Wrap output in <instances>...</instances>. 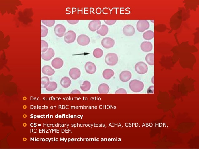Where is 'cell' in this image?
Wrapping results in <instances>:
<instances>
[{"label": "cell", "instance_id": "cell-6", "mask_svg": "<svg viewBox=\"0 0 199 149\" xmlns=\"http://www.w3.org/2000/svg\"><path fill=\"white\" fill-rule=\"evenodd\" d=\"M76 38V33L73 31H69L65 34L64 40L68 44H71L74 42Z\"/></svg>", "mask_w": 199, "mask_h": 149}, {"label": "cell", "instance_id": "cell-27", "mask_svg": "<svg viewBox=\"0 0 199 149\" xmlns=\"http://www.w3.org/2000/svg\"><path fill=\"white\" fill-rule=\"evenodd\" d=\"M57 88V84L54 82H50L48 86L46 88V89L48 91H52L56 90Z\"/></svg>", "mask_w": 199, "mask_h": 149}, {"label": "cell", "instance_id": "cell-12", "mask_svg": "<svg viewBox=\"0 0 199 149\" xmlns=\"http://www.w3.org/2000/svg\"><path fill=\"white\" fill-rule=\"evenodd\" d=\"M69 75L72 79L76 80L80 77L81 75V71L78 68H72L70 71Z\"/></svg>", "mask_w": 199, "mask_h": 149}, {"label": "cell", "instance_id": "cell-20", "mask_svg": "<svg viewBox=\"0 0 199 149\" xmlns=\"http://www.w3.org/2000/svg\"><path fill=\"white\" fill-rule=\"evenodd\" d=\"M60 83L61 85L63 87L68 88L71 85V79L68 77H65L61 79Z\"/></svg>", "mask_w": 199, "mask_h": 149}, {"label": "cell", "instance_id": "cell-25", "mask_svg": "<svg viewBox=\"0 0 199 149\" xmlns=\"http://www.w3.org/2000/svg\"><path fill=\"white\" fill-rule=\"evenodd\" d=\"M103 54V51L100 48H96L94 49L93 55L94 57L97 58H101Z\"/></svg>", "mask_w": 199, "mask_h": 149}, {"label": "cell", "instance_id": "cell-8", "mask_svg": "<svg viewBox=\"0 0 199 149\" xmlns=\"http://www.w3.org/2000/svg\"><path fill=\"white\" fill-rule=\"evenodd\" d=\"M101 24V22L100 20H92L89 23L88 28L90 31L95 32L100 28Z\"/></svg>", "mask_w": 199, "mask_h": 149}, {"label": "cell", "instance_id": "cell-28", "mask_svg": "<svg viewBox=\"0 0 199 149\" xmlns=\"http://www.w3.org/2000/svg\"><path fill=\"white\" fill-rule=\"evenodd\" d=\"M42 52H44L47 50L48 47V43L43 40H41Z\"/></svg>", "mask_w": 199, "mask_h": 149}, {"label": "cell", "instance_id": "cell-30", "mask_svg": "<svg viewBox=\"0 0 199 149\" xmlns=\"http://www.w3.org/2000/svg\"><path fill=\"white\" fill-rule=\"evenodd\" d=\"M42 22L43 24L49 27L53 26L55 23V20H42Z\"/></svg>", "mask_w": 199, "mask_h": 149}, {"label": "cell", "instance_id": "cell-10", "mask_svg": "<svg viewBox=\"0 0 199 149\" xmlns=\"http://www.w3.org/2000/svg\"><path fill=\"white\" fill-rule=\"evenodd\" d=\"M54 31L56 35L58 37H62L64 36L66 29L64 25L59 24L55 26Z\"/></svg>", "mask_w": 199, "mask_h": 149}, {"label": "cell", "instance_id": "cell-15", "mask_svg": "<svg viewBox=\"0 0 199 149\" xmlns=\"http://www.w3.org/2000/svg\"><path fill=\"white\" fill-rule=\"evenodd\" d=\"M141 50L145 52L151 51L153 48V46L150 42L145 41L143 42L141 45Z\"/></svg>", "mask_w": 199, "mask_h": 149}, {"label": "cell", "instance_id": "cell-17", "mask_svg": "<svg viewBox=\"0 0 199 149\" xmlns=\"http://www.w3.org/2000/svg\"><path fill=\"white\" fill-rule=\"evenodd\" d=\"M42 71L44 74L49 76L54 75L55 73L54 69H52L50 66L48 65L44 66L42 67Z\"/></svg>", "mask_w": 199, "mask_h": 149}, {"label": "cell", "instance_id": "cell-16", "mask_svg": "<svg viewBox=\"0 0 199 149\" xmlns=\"http://www.w3.org/2000/svg\"><path fill=\"white\" fill-rule=\"evenodd\" d=\"M51 64L53 67L56 69H59L62 67L64 65V61L61 58H56L53 59Z\"/></svg>", "mask_w": 199, "mask_h": 149}, {"label": "cell", "instance_id": "cell-9", "mask_svg": "<svg viewBox=\"0 0 199 149\" xmlns=\"http://www.w3.org/2000/svg\"><path fill=\"white\" fill-rule=\"evenodd\" d=\"M85 69L86 72L91 74H94L97 69L95 65L93 63L91 62L86 63L85 65Z\"/></svg>", "mask_w": 199, "mask_h": 149}, {"label": "cell", "instance_id": "cell-18", "mask_svg": "<svg viewBox=\"0 0 199 149\" xmlns=\"http://www.w3.org/2000/svg\"><path fill=\"white\" fill-rule=\"evenodd\" d=\"M114 74V71L110 69H105L102 73L103 76L107 80H108L111 78L113 76Z\"/></svg>", "mask_w": 199, "mask_h": 149}, {"label": "cell", "instance_id": "cell-14", "mask_svg": "<svg viewBox=\"0 0 199 149\" xmlns=\"http://www.w3.org/2000/svg\"><path fill=\"white\" fill-rule=\"evenodd\" d=\"M132 77L131 72L129 71H125L122 72L120 75V78L121 81L124 82L128 81Z\"/></svg>", "mask_w": 199, "mask_h": 149}, {"label": "cell", "instance_id": "cell-21", "mask_svg": "<svg viewBox=\"0 0 199 149\" xmlns=\"http://www.w3.org/2000/svg\"><path fill=\"white\" fill-rule=\"evenodd\" d=\"M109 31V28L108 26L105 25H103L101 26L100 29H98L97 31L98 34L102 36H104L107 35Z\"/></svg>", "mask_w": 199, "mask_h": 149}, {"label": "cell", "instance_id": "cell-23", "mask_svg": "<svg viewBox=\"0 0 199 149\" xmlns=\"http://www.w3.org/2000/svg\"><path fill=\"white\" fill-rule=\"evenodd\" d=\"M143 36L145 39L146 40H150L154 38V32L152 31H148L144 32Z\"/></svg>", "mask_w": 199, "mask_h": 149}, {"label": "cell", "instance_id": "cell-34", "mask_svg": "<svg viewBox=\"0 0 199 149\" xmlns=\"http://www.w3.org/2000/svg\"><path fill=\"white\" fill-rule=\"evenodd\" d=\"M80 92L77 90H75L71 92V94H80Z\"/></svg>", "mask_w": 199, "mask_h": 149}, {"label": "cell", "instance_id": "cell-5", "mask_svg": "<svg viewBox=\"0 0 199 149\" xmlns=\"http://www.w3.org/2000/svg\"><path fill=\"white\" fill-rule=\"evenodd\" d=\"M101 44L103 47L106 49H109L113 47L115 44V41L113 39L106 37L102 40Z\"/></svg>", "mask_w": 199, "mask_h": 149}, {"label": "cell", "instance_id": "cell-26", "mask_svg": "<svg viewBox=\"0 0 199 149\" xmlns=\"http://www.w3.org/2000/svg\"><path fill=\"white\" fill-rule=\"evenodd\" d=\"M50 84L49 78L47 77H43L41 78V86L42 88H47Z\"/></svg>", "mask_w": 199, "mask_h": 149}, {"label": "cell", "instance_id": "cell-33", "mask_svg": "<svg viewBox=\"0 0 199 149\" xmlns=\"http://www.w3.org/2000/svg\"><path fill=\"white\" fill-rule=\"evenodd\" d=\"M67 21L69 24L74 25L77 24L79 22V20H67Z\"/></svg>", "mask_w": 199, "mask_h": 149}, {"label": "cell", "instance_id": "cell-3", "mask_svg": "<svg viewBox=\"0 0 199 149\" xmlns=\"http://www.w3.org/2000/svg\"><path fill=\"white\" fill-rule=\"evenodd\" d=\"M136 71L139 74H144L146 73L148 70V66L145 63L140 62L137 63L135 66Z\"/></svg>", "mask_w": 199, "mask_h": 149}, {"label": "cell", "instance_id": "cell-2", "mask_svg": "<svg viewBox=\"0 0 199 149\" xmlns=\"http://www.w3.org/2000/svg\"><path fill=\"white\" fill-rule=\"evenodd\" d=\"M118 61V55L115 53H110L106 55L105 58L106 63L109 66H114Z\"/></svg>", "mask_w": 199, "mask_h": 149}, {"label": "cell", "instance_id": "cell-19", "mask_svg": "<svg viewBox=\"0 0 199 149\" xmlns=\"http://www.w3.org/2000/svg\"><path fill=\"white\" fill-rule=\"evenodd\" d=\"M110 88L108 85L105 84H102L100 85L98 88V91L99 93L106 94L108 93Z\"/></svg>", "mask_w": 199, "mask_h": 149}, {"label": "cell", "instance_id": "cell-24", "mask_svg": "<svg viewBox=\"0 0 199 149\" xmlns=\"http://www.w3.org/2000/svg\"><path fill=\"white\" fill-rule=\"evenodd\" d=\"M91 84L90 82L88 81H86L84 82L83 84L80 86L81 90L84 92L88 91L90 89Z\"/></svg>", "mask_w": 199, "mask_h": 149}, {"label": "cell", "instance_id": "cell-29", "mask_svg": "<svg viewBox=\"0 0 199 149\" xmlns=\"http://www.w3.org/2000/svg\"><path fill=\"white\" fill-rule=\"evenodd\" d=\"M41 36L44 37L47 36L48 34V29L43 25H41Z\"/></svg>", "mask_w": 199, "mask_h": 149}, {"label": "cell", "instance_id": "cell-31", "mask_svg": "<svg viewBox=\"0 0 199 149\" xmlns=\"http://www.w3.org/2000/svg\"><path fill=\"white\" fill-rule=\"evenodd\" d=\"M104 21L106 24L111 25L115 24L117 20H104Z\"/></svg>", "mask_w": 199, "mask_h": 149}, {"label": "cell", "instance_id": "cell-7", "mask_svg": "<svg viewBox=\"0 0 199 149\" xmlns=\"http://www.w3.org/2000/svg\"><path fill=\"white\" fill-rule=\"evenodd\" d=\"M77 41L79 45L84 46L89 44L90 42V39L88 36L82 34L78 36Z\"/></svg>", "mask_w": 199, "mask_h": 149}, {"label": "cell", "instance_id": "cell-32", "mask_svg": "<svg viewBox=\"0 0 199 149\" xmlns=\"http://www.w3.org/2000/svg\"><path fill=\"white\" fill-rule=\"evenodd\" d=\"M115 94H127V91L123 88H120L116 91Z\"/></svg>", "mask_w": 199, "mask_h": 149}, {"label": "cell", "instance_id": "cell-22", "mask_svg": "<svg viewBox=\"0 0 199 149\" xmlns=\"http://www.w3.org/2000/svg\"><path fill=\"white\" fill-rule=\"evenodd\" d=\"M154 54L149 53L146 56L145 60L149 65H154Z\"/></svg>", "mask_w": 199, "mask_h": 149}, {"label": "cell", "instance_id": "cell-1", "mask_svg": "<svg viewBox=\"0 0 199 149\" xmlns=\"http://www.w3.org/2000/svg\"><path fill=\"white\" fill-rule=\"evenodd\" d=\"M129 87L131 90L135 92H141L144 88V84L142 82L137 80L131 81L129 84Z\"/></svg>", "mask_w": 199, "mask_h": 149}, {"label": "cell", "instance_id": "cell-11", "mask_svg": "<svg viewBox=\"0 0 199 149\" xmlns=\"http://www.w3.org/2000/svg\"><path fill=\"white\" fill-rule=\"evenodd\" d=\"M55 55L54 51L52 49L49 48L48 51L45 53H43L41 55L42 58L45 61H49L54 57Z\"/></svg>", "mask_w": 199, "mask_h": 149}, {"label": "cell", "instance_id": "cell-13", "mask_svg": "<svg viewBox=\"0 0 199 149\" xmlns=\"http://www.w3.org/2000/svg\"><path fill=\"white\" fill-rule=\"evenodd\" d=\"M125 35L127 36H131L135 33V30L133 26L128 25L124 26L123 30Z\"/></svg>", "mask_w": 199, "mask_h": 149}, {"label": "cell", "instance_id": "cell-4", "mask_svg": "<svg viewBox=\"0 0 199 149\" xmlns=\"http://www.w3.org/2000/svg\"><path fill=\"white\" fill-rule=\"evenodd\" d=\"M137 27L138 31L143 32L150 27V24L147 20H140L137 23Z\"/></svg>", "mask_w": 199, "mask_h": 149}]
</instances>
